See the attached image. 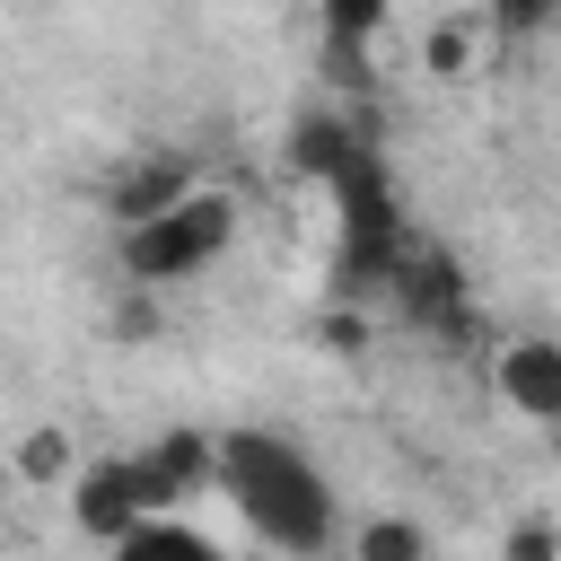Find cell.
<instances>
[{
    "mask_svg": "<svg viewBox=\"0 0 561 561\" xmlns=\"http://www.w3.org/2000/svg\"><path fill=\"white\" fill-rule=\"evenodd\" d=\"M210 482L228 491V508L289 561H316L333 552L342 535V508H333V482L316 473V456L280 430H219L210 438Z\"/></svg>",
    "mask_w": 561,
    "mask_h": 561,
    "instance_id": "cell-1",
    "label": "cell"
},
{
    "mask_svg": "<svg viewBox=\"0 0 561 561\" xmlns=\"http://www.w3.org/2000/svg\"><path fill=\"white\" fill-rule=\"evenodd\" d=\"M210 482V438H158V447H140V456H123V465H96L79 491H70V508H79V526L88 535H105V543H123L131 526H149V517H167L184 491H202Z\"/></svg>",
    "mask_w": 561,
    "mask_h": 561,
    "instance_id": "cell-2",
    "label": "cell"
},
{
    "mask_svg": "<svg viewBox=\"0 0 561 561\" xmlns=\"http://www.w3.org/2000/svg\"><path fill=\"white\" fill-rule=\"evenodd\" d=\"M228 245H237V202H228L219 184H193V193L167 202L158 219L123 228V272H131L140 289H149V280H193V272H210Z\"/></svg>",
    "mask_w": 561,
    "mask_h": 561,
    "instance_id": "cell-3",
    "label": "cell"
},
{
    "mask_svg": "<svg viewBox=\"0 0 561 561\" xmlns=\"http://www.w3.org/2000/svg\"><path fill=\"white\" fill-rule=\"evenodd\" d=\"M386 289L403 298V316H412V324H438V333H456V324H465V280H456V263H447L430 237H403V254H394Z\"/></svg>",
    "mask_w": 561,
    "mask_h": 561,
    "instance_id": "cell-4",
    "label": "cell"
},
{
    "mask_svg": "<svg viewBox=\"0 0 561 561\" xmlns=\"http://www.w3.org/2000/svg\"><path fill=\"white\" fill-rule=\"evenodd\" d=\"M184 193H193V167H184V158H131V167L114 175L105 210H114V228H140V219H158V210L184 202Z\"/></svg>",
    "mask_w": 561,
    "mask_h": 561,
    "instance_id": "cell-5",
    "label": "cell"
},
{
    "mask_svg": "<svg viewBox=\"0 0 561 561\" xmlns=\"http://www.w3.org/2000/svg\"><path fill=\"white\" fill-rule=\"evenodd\" d=\"M500 394L526 421H561V351L552 342H508L500 351Z\"/></svg>",
    "mask_w": 561,
    "mask_h": 561,
    "instance_id": "cell-6",
    "label": "cell"
},
{
    "mask_svg": "<svg viewBox=\"0 0 561 561\" xmlns=\"http://www.w3.org/2000/svg\"><path fill=\"white\" fill-rule=\"evenodd\" d=\"M114 561H228L210 535H193V526H175V517H149V526H131L123 543H114Z\"/></svg>",
    "mask_w": 561,
    "mask_h": 561,
    "instance_id": "cell-7",
    "label": "cell"
},
{
    "mask_svg": "<svg viewBox=\"0 0 561 561\" xmlns=\"http://www.w3.org/2000/svg\"><path fill=\"white\" fill-rule=\"evenodd\" d=\"M351 561H430V535L412 517H368L351 535Z\"/></svg>",
    "mask_w": 561,
    "mask_h": 561,
    "instance_id": "cell-8",
    "label": "cell"
},
{
    "mask_svg": "<svg viewBox=\"0 0 561 561\" xmlns=\"http://www.w3.org/2000/svg\"><path fill=\"white\" fill-rule=\"evenodd\" d=\"M508 561H552V526L535 517V526H517V543H508Z\"/></svg>",
    "mask_w": 561,
    "mask_h": 561,
    "instance_id": "cell-9",
    "label": "cell"
}]
</instances>
